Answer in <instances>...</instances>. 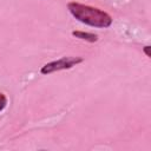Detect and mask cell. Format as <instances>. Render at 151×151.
I'll return each instance as SVG.
<instances>
[{"label":"cell","instance_id":"obj_1","mask_svg":"<svg viewBox=\"0 0 151 151\" xmlns=\"http://www.w3.org/2000/svg\"><path fill=\"white\" fill-rule=\"evenodd\" d=\"M67 9L78 21L98 28H107L112 25V18L106 12L79 2H68Z\"/></svg>","mask_w":151,"mask_h":151},{"label":"cell","instance_id":"obj_3","mask_svg":"<svg viewBox=\"0 0 151 151\" xmlns=\"http://www.w3.org/2000/svg\"><path fill=\"white\" fill-rule=\"evenodd\" d=\"M72 35L78 38V39H81V40H85V41H88V42H96L98 40V35L94 34V33H88V32H84V31H73L72 32Z\"/></svg>","mask_w":151,"mask_h":151},{"label":"cell","instance_id":"obj_2","mask_svg":"<svg viewBox=\"0 0 151 151\" xmlns=\"http://www.w3.org/2000/svg\"><path fill=\"white\" fill-rule=\"evenodd\" d=\"M83 61H84V59L81 57H63L60 59H57V60L45 64L40 68V73L41 74H51L53 72H58L61 70H70L73 66H77L78 64H80Z\"/></svg>","mask_w":151,"mask_h":151},{"label":"cell","instance_id":"obj_4","mask_svg":"<svg viewBox=\"0 0 151 151\" xmlns=\"http://www.w3.org/2000/svg\"><path fill=\"white\" fill-rule=\"evenodd\" d=\"M7 105V98L4 93H0V112L6 107Z\"/></svg>","mask_w":151,"mask_h":151},{"label":"cell","instance_id":"obj_5","mask_svg":"<svg viewBox=\"0 0 151 151\" xmlns=\"http://www.w3.org/2000/svg\"><path fill=\"white\" fill-rule=\"evenodd\" d=\"M143 51H144V53L146 54V57H147V58H150V57H151V54H150V46H145V47L143 48Z\"/></svg>","mask_w":151,"mask_h":151}]
</instances>
